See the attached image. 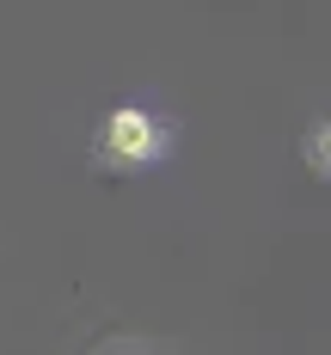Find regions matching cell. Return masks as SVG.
I'll return each instance as SVG.
<instances>
[{
	"instance_id": "7a4b0ae2",
	"label": "cell",
	"mask_w": 331,
	"mask_h": 355,
	"mask_svg": "<svg viewBox=\"0 0 331 355\" xmlns=\"http://www.w3.org/2000/svg\"><path fill=\"white\" fill-rule=\"evenodd\" d=\"M307 153H313V166H319V172L331 178V123L319 129V135H313V147H307Z\"/></svg>"
},
{
	"instance_id": "6da1fadb",
	"label": "cell",
	"mask_w": 331,
	"mask_h": 355,
	"mask_svg": "<svg viewBox=\"0 0 331 355\" xmlns=\"http://www.w3.org/2000/svg\"><path fill=\"white\" fill-rule=\"evenodd\" d=\"M105 147L117 153V159H142V153H153V123H147L142 110H117Z\"/></svg>"
}]
</instances>
